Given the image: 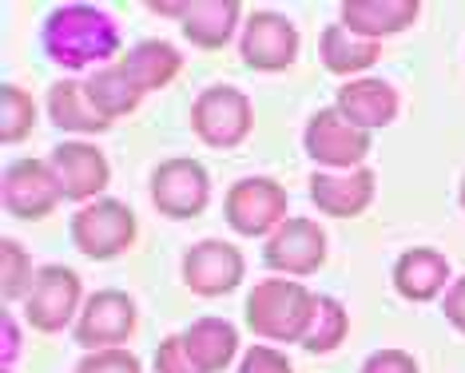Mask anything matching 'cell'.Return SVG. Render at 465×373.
I'll list each match as a JSON object with an SVG mask.
<instances>
[{"label":"cell","instance_id":"cell-1","mask_svg":"<svg viewBox=\"0 0 465 373\" xmlns=\"http://www.w3.org/2000/svg\"><path fill=\"white\" fill-rule=\"evenodd\" d=\"M40 44H45L48 60H56L60 68L80 72L92 68V64L108 68V60L120 56V28L96 5H64L48 13Z\"/></svg>","mask_w":465,"mask_h":373},{"label":"cell","instance_id":"cell-2","mask_svg":"<svg viewBox=\"0 0 465 373\" xmlns=\"http://www.w3.org/2000/svg\"><path fill=\"white\" fill-rule=\"evenodd\" d=\"M314 310H319V294H311L302 282L262 279L251 286L242 318H247L251 334L262 342H302Z\"/></svg>","mask_w":465,"mask_h":373},{"label":"cell","instance_id":"cell-3","mask_svg":"<svg viewBox=\"0 0 465 373\" xmlns=\"http://www.w3.org/2000/svg\"><path fill=\"white\" fill-rule=\"evenodd\" d=\"M135 211L120 199H96L84 202L72 215V242L80 254H88L92 262L120 259L124 250L135 242Z\"/></svg>","mask_w":465,"mask_h":373},{"label":"cell","instance_id":"cell-4","mask_svg":"<svg viewBox=\"0 0 465 373\" xmlns=\"http://www.w3.org/2000/svg\"><path fill=\"white\" fill-rule=\"evenodd\" d=\"M255 127V108L239 88L231 83H215V88H203L192 103V132L199 135V143L219 147V152H231L251 135Z\"/></svg>","mask_w":465,"mask_h":373},{"label":"cell","instance_id":"cell-5","mask_svg":"<svg viewBox=\"0 0 465 373\" xmlns=\"http://www.w3.org/2000/svg\"><path fill=\"white\" fill-rule=\"evenodd\" d=\"M302 147L322 172H354V167H362L370 147H374V135L354 127L351 120H342L338 108H319L306 120Z\"/></svg>","mask_w":465,"mask_h":373},{"label":"cell","instance_id":"cell-6","mask_svg":"<svg viewBox=\"0 0 465 373\" xmlns=\"http://www.w3.org/2000/svg\"><path fill=\"white\" fill-rule=\"evenodd\" d=\"M223 219L242 239H267L274 227L287 222V191L267 175L239 179L223 199Z\"/></svg>","mask_w":465,"mask_h":373},{"label":"cell","instance_id":"cell-7","mask_svg":"<svg viewBox=\"0 0 465 373\" xmlns=\"http://www.w3.org/2000/svg\"><path fill=\"white\" fill-rule=\"evenodd\" d=\"M80 274L72 266L48 262L40 266L33 294L25 298V322L36 329V334H60L72 318H80Z\"/></svg>","mask_w":465,"mask_h":373},{"label":"cell","instance_id":"cell-8","mask_svg":"<svg viewBox=\"0 0 465 373\" xmlns=\"http://www.w3.org/2000/svg\"><path fill=\"white\" fill-rule=\"evenodd\" d=\"M211 202V175L199 159H163L152 175V207L163 219H199Z\"/></svg>","mask_w":465,"mask_h":373},{"label":"cell","instance_id":"cell-9","mask_svg":"<svg viewBox=\"0 0 465 373\" xmlns=\"http://www.w3.org/2000/svg\"><path fill=\"white\" fill-rule=\"evenodd\" d=\"M0 195H5V211L13 219L40 222L60 207L64 187H60V179L52 172L48 159H16V163H8Z\"/></svg>","mask_w":465,"mask_h":373},{"label":"cell","instance_id":"cell-10","mask_svg":"<svg viewBox=\"0 0 465 373\" xmlns=\"http://www.w3.org/2000/svg\"><path fill=\"white\" fill-rule=\"evenodd\" d=\"M262 262L271 270L287 274V279H306L326 262V231L306 215H291L282 227L267 234L262 247Z\"/></svg>","mask_w":465,"mask_h":373},{"label":"cell","instance_id":"cell-11","mask_svg":"<svg viewBox=\"0 0 465 373\" xmlns=\"http://www.w3.org/2000/svg\"><path fill=\"white\" fill-rule=\"evenodd\" d=\"M239 56L251 72H287L299 56V28L282 13H255L242 25Z\"/></svg>","mask_w":465,"mask_h":373},{"label":"cell","instance_id":"cell-12","mask_svg":"<svg viewBox=\"0 0 465 373\" xmlns=\"http://www.w3.org/2000/svg\"><path fill=\"white\" fill-rule=\"evenodd\" d=\"M247 262H242L239 247H231L223 239H203L183 254V282L187 290L199 298H223L242 282Z\"/></svg>","mask_w":465,"mask_h":373},{"label":"cell","instance_id":"cell-13","mask_svg":"<svg viewBox=\"0 0 465 373\" xmlns=\"http://www.w3.org/2000/svg\"><path fill=\"white\" fill-rule=\"evenodd\" d=\"M135 329V302L124 290H96L76 318V342L84 349H115Z\"/></svg>","mask_w":465,"mask_h":373},{"label":"cell","instance_id":"cell-14","mask_svg":"<svg viewBox=\"0 0 465 373\" xmlns=\"http://www.w3.org/2000/svg\"><path fill=\"white\" fill-rule=\"evenodd\" d=\"M48 163H52V172H56L60 187H64V199L80 202V207L84 202H96V195L112 179V167H108V159H104V152L96 143H84V140L56 143Z\"/></svg>","mask_w":465,"mask_h":373},{"label":"cell","instance_id":"cell-15","mask_svg":"<svg viewBox=\"0 0 465 373\" xmlns=\"http://www.w3.org/2000/svg\"><path fill=\"white\" fill-rule=\"evenodd\" d=\"M374 191H378V175L370 167L311 175V202L331 219H358L374 202Z\"/></svg>","mask_w":465,"mask_h":373},{"label":"cell","instance_id":"cell-16","mask_svg":"<svg viewBox=\"0 0 465 373\" xmlns=\"http://www.w3.org/2000/svg\"><path fill=\"white\" fill-rule=\"evenodd\" d=\"M334 108L342 112V120H351L354 127L374 135L398 120V92H394V83H386L378 76H358L338 88Z\"/></svg>","mask_w":465,"mask_h":373},{"label":"cell","instance_id":"cell-17","mask_svg":"<svg viewBox=\"0 0 465 373\" xmlns=\"http://www.w3.org/2000/svg\"><path fill=\"white\" fill-rule=\"evenodd\" d=\"M418 13H421L418 0H346L338 8V25L382 44L386 36H398V32L414 25Z\"/></svg>","mask_w":465,"mask_h":373},{"label":"cell","instance_id":"cell-18","mask_svg":"<svg viewBox=\"0 0 465 373\" xmlns=\"http://www.w3.org/2000/svg\"><path fill=\"white\" fill-rule=\"evenodd\" d=\"M450 286V262L433 247H410L394 262V290L406 302H433Z\"/></svg>","mask_w":465,"mask_h":373},{"label":"cell","instance_id":"cell-19","mask_svg":"<svg viewBox=\"0 0 465 373\" xmlns=\"http://www.w3.org/2000/svg\"><path fill=\"white\" fill-rule=\"evenodd\" d=\"M239 25H242V5L239 0H192L183 20H179L183 36L192 40L195 48H203V52H219L231 36H235Z\"/></svg>","mask_w":465,"mask_h":373},{"label":"cell","instance_id":"cell-20","mask_svg":"<svg viewBox=\"0 0 465 373\" xmlns=\"http://www.w3.org/2000/svg\"><path fill=\"white\" fill-rule=\"evenodd\" d=\"M120 68L128 72V80L147 95V92L167 88V83L183 72V56H179V48L167 44V40H140L132 52L120 56Z\"/></svg>","mask_w":465,"mask_h":373},{"label":"cell","instance_id":"cell-21","mask_svg":"<svg viewBox=\"0 0 465 373\" xmlns=\"http://www.w3.org/2000/svg\"><path fill=\"white\" fill-rule=\"evenodd\" d=\"M48 120L60 127V132L72 135H100L108 132V120L96 112V103L88 100V88L84 80H56L48 88Z\"/></svg>","mask_w":465,"mask_h":373},{"label":"cell","instance_id":"cell-22","mask_svg":"<svg viewBox=\"0 0 465 373\" xmlns=\"http://www.w3.org/2000/svg\"><path fill=\"white\" fill-rule=\"evenodd\" d=\"M319 56H322V68L334 72V76H358V72L378 64L382 44L358 36V32H351L346 25H326L319 36Z\"/></svg>","mask_w":465,"mask_h":373},{"label":"cell","instance_id":"cell-23","mask_svg":"<svg viewBox=\"0 0 465 373\" xmlns=\"http://www.w3.org/2000/svg\"><path fill=\"white\" fill-rule=\"evenodd\" d=\"M183 346L203 373H223L239 354V329L223 318H199L187 326Z\"/></svg>","mask_w":465,"mask_h":373},{"label":"cell","instance_id":"cell-24","mask_svg":"<svg viewBox=\"0 0 465 373\" xmlns=\"http://www.w3.org/2000/svg\"><path fill=\"white\" fill-rule=\"evenodd\" d=\"M84 88H88V100L96 103V112L108 123L124 120V115H132L135 108H140V100H143V92L128 80V72H124L120 64L96 68V72H92V80H84Z\"/></svg>","mask_w":465,"mask_h":373},{"label":"cell","instance_id":"cell-25","mask_svg":"<svg viewBox=\"0 0 465 373\" xmlns=\"http://www.w3.org/2000/svg\"><path fill=\"white\" fill-rule=\"evenodd\" d=\"M346 334H351V318H346L342 302L319 294V310H314L311 329H306V338L299 346L306 349V354H334V349L346 342Z\"/></svg>","mask_w":465,"mask_h":373},{"label":"cell","instance_id":"cell-26","mask_svg":"<svg viewBox=\"0 0 465 373\" xmlns=\"http://www.w3.org/2000/svg\"><path fill=\"white\" fill-rule=\"evenodd\" d=\"M36 266L28 259V250L20 247L16 239H5L0 242V294H5V302H20V298L33 294L36 286Z\"/></svg>","mask_w":465,"mask_h":373},{"label":"cell","instance_id":"cell-27","mask_svg":"<svg viewBox=\"0 0 465 373\" xmlns=\"http://www.w3.org/2000/svg\"><path fill=\"white\" fill-rule=\"evenodd\" d=\"M36 127V103L33 95L16 83L0 88V143H20L28 140Z\"/></svg>","mask_w":465,"mask_h":373},{"label":"cell","instance_id":"cell-28","mask_svg":"<svg viewBox=\"0 0 465 373\" xmlns=\"http://www.w3.org/2000/svg\"><path fill=\"white\" fill-rule=\"evenodd\" d=\"M76 373H143V366L132 349L115 346V349H88L76 361Z\"/></svg>","mask_w":465,"mask_h":373},{"label":"cell","instance_id":"cell-29","mask_svg":"<svg viewBox=\"0 0 465 373\" xmlns=\"http://www.w3.org/2000/svg\"><path fill=\"white\" fill-rule=\"evenodd\" d=\"M155 373H203L192 361L183 346V334H167L160 346H155Z\"/></svg>","mask_w":465,"mask_h":373},{"label":"cell","instance_id":"cell-30","mask_svg":"<svg viewBox=\"0 0 465 373\" xmlns=\"http://www.w3.org/2000/svg\"><path fill=\"white\" fill-rule=\"evenodd\" d=\"M239 373H294V369L274 346H251L239 361Z\"/></svg>","mask_w":465,"mask_h":373},{"label":"cell","instance_id":"cell-31","mask_svg":"<svg viewBox=\"0 0 465 373\" xmlns=\"http://www.w3.org/2000/svg\"><path fill=\"white\" fill-rule=\"evenodd\" d=\"M358 373H418V361L406 354V349H378L362 361Z\"/></svg>","mask_w":465,"mask_h":373},{"label":"cell","instance_id":"cell-32","mask_svg":"<svg viewBox=\"0 0 465 373\" xmlns=\"http://www.w3.org/2000/svg\"><path fill=\"white\" fill-rule=\"evenodd\" d=\"M441 314H446V322H450L453 329H461V334H465V274L446 286V298H441Z\"/></svg>","mask_w":465,"mask_h":373},{"label":"cell","instance_id":"cell-33","mask_svg":"<svg viewBox=\"0 0 465 373\" xmlns=\"http://www.w3.org/2000/svg\"><path fill=\"white\" fill-rule=\"evenodd\" d=\"M5 366H13V358H16V349H20V334H16V322H13V314L5 310Z\"/></svg>","mask_w":465,"mask_h":373},{"label":"cell","instance_id":"cell-34","mask_svg":"<svg viewBox=\"0 0 465 373\" xmlns=\"http://www.w3.org/2000/svg\"><path fill=\"white\" fill-rule=\"evenodd\" d=\"M155 16H175V20H183V13H187V5H147Z\"/></svg>","mask_w":465,"mask_h":373},{"label":"cell","instance_id":"cell-35","mask_svg":"<svg viewBox=\"0 0 465 373\" xmlns=\"http://www.w3.org/2000/svg\"><path fill=\"white\" fill-rule=\"evenodd\" d=\"M458 199H461V211H465V175H461V187H458Z\"/></svg>","mask_w":465,"mask_h":373}]
</instances>
